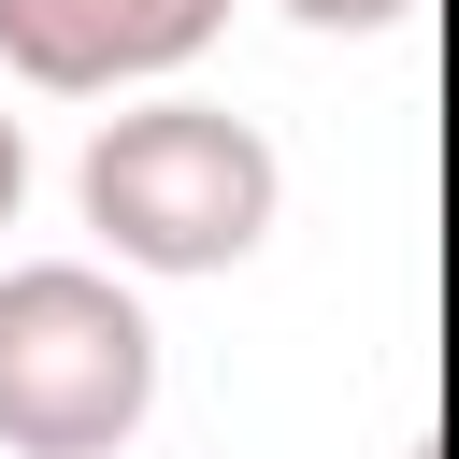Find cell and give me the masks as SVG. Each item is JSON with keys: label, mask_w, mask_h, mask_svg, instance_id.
Listing matches in <instances>:
<instances>
[{"label": "cell", "mask_w": 459, "mask_h": 459, "mask_svg": "<svg viewBox=\"0 0 459 459\" xmlns=\"http://www.w3.org/2000/svg\"><path fill=\"white\" fill-rule=\"evenodd\" d=\"M72 201H86V230H100L115 273H230V258L273 244L287 158L230 100H129V115L86 129Z\"/></svg>", "instance_id": "1"}, {"label": "cell", "mask_w": 459, "mask_h": 459, "mask_svg": "<svg viewBox=\"0 0 459 459\" xmlns=\"http://www.w3.org/2000/svg\"><path fill=\"white\" fill-rule=\"evenodd\" d=\"M158 416V316L115 258H14L0 273V445L14 459H115Z\"/></svg>", "instance_id": "2"}, {"label": "cell", "mask_w": 459, "mask_h": 459, "mask_svg": "<svg viewBox=\"0 0 459 459\" xmlns=\"http://www.w3.org/2000/svg\"><path fill=\"white\" fill-rule=\"evenodd\" d=\"M230 29V0H0V72L43 100H129L186 72Z\"/></svg>", "instance_id": "3"}, {"label": "cell", "mask_w": 459, "mask_h": 459, "mask_svg": "<svg viewBox=\"0 0 459 459\" xmlns=\"http://www.w3.org/2000/svg\"><path fill=\"white\" fill-rule=\"evenodd\" d=\"M273 14H301V29H330V43H373V29H402L416 0H273Z\"/></svg>", "instance_id": "4"}, {"label": "cell", "mask_w": 459, "mask_h": 459, "mask_svg": "<svg viewBox=\"0 0 459 459\" xmlns=\"http://www.w3.org/2000/svg\"><path fill=\"white\" fill-rule=\"evenodd\" d=\"M14 201H29V129L0 115V230H14Z\"/></svg>", "instance_id": "5"}]
</instances>
